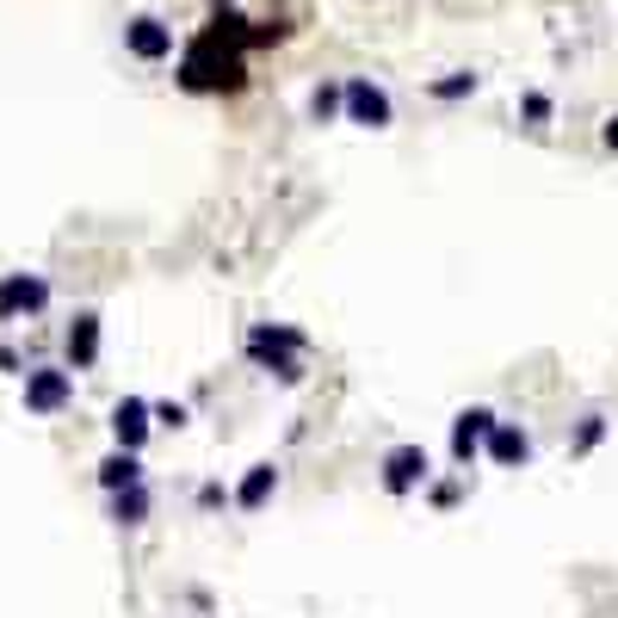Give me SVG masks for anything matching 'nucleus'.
Returning <instances> with one entry per match:
<instances>
[{"label": "nucleus", "instance_id": "1", "mask_svg": "<svg viewBox=\"0 0 618 618\" xmlns=\"http://www.w3.org/2000/svg\"><path fill=\"white\" fill-rule=\"evenodd\" d=\"M248 44H254L248 20H235L230 7L211 13L205 32H198V38L186 44V57H180V87H186V94H242V87H248V57H242Z\"/></svg>", "mask_w": 618, "mask_h": 618}, {"label": "nucleus", "instance_id": "2", "mask_svg": "<svg viewBox=\"0 0 618 618\" xmlns=\"http://www.w3.org/2000/svg\"><path fill=\"white\" fill-rule=\"evenodd\" d=\"M248 359L267 378H279V384H304V353H309V334L291 329V322H254L248 329Z\"/></svg>", "mask_w": 618, "mask_h": 618}, {"label": "nucleus", "instance_id": "3", "mask_svg": "<svg viewBox=\"0 0 618 618\" xmlns=\"http://www.w3.org/2000/svg\"><path fill=\"white\" fill-rule=\"evenodd\" d=\"M384 495H415V489H427L433 483V458H427V445H390L384 452Z\"/></svg>", "mask_w": 618, "mask_h": 618}, {"label": "nucleus", "instance_id": "4", "mask_svg": "<svg viewBox=\"0 0 618 618\" xmlns=\"http://www.w3.org/2000/svg\"><path fill=\"white\" fill-rule=\"evenodd\" d=\"M341 112H347V124H359V131H390V94L378 87V81L353 75L347 87H341Z\"/></svg>", "mask_w": 618, "mask_h": 618}, {"label": "nucleus", "instance_id": "5", "mask_svg": "<svg viewBox=\"0 0 618 618\" xmlns=\"http://www.w3.org/2000/svg\"><path fill=\"white\" fill-rule=\"evenodd\" d=\"M69 403H75V378L62 366L25 371V415H62Z\"/></svg>", "mask_w": 618, "mask_h": 618}, {"label": "nucleus", "instance_id": "6", "mask_svg": "<svg viewBox=\"0 0 618 618\" xmlns=\"http://www.w3.org/2000/svg\"><path fill=\"white\" fill-rule=\"evenodd\" d=\"M44 309H50V279H38V272H7L0 279V322L44 316Z\"/></svg>", "mask_w": 618, "mask_h": 618}, {"label": "nucleus", "instance_id": "7", "mask_svg": "<svg viewBox=\"0 0 618 618\" xmlns=\"http://www.w3.org/2000/svg\"><path fill=\"white\" fill-rule=\"evenodd\" d=\"M495 421H502V415H495V408H464L458 421H452V464H458V470H470V464L483 458V445H489V433H495Z\"/></svg>", "mask_w": 618, "mask_h": 618}, {"label": "nucleus", "instance_id": "8", "mask_svg": "<svg viewBox=\"0 0 618 618\" xmlns=\"http://www.w3.org/2000/svg\"><path fill=\"white\" fill-rule=\"evenodd\" d=\"M124 50H131L136 62H168L174 57V25L154 20V13H136V20L124 25Z\"/></svg>", "mask_w": 618, "mask_h": 618}, {"label": "nucleus", "instance_id": "9", "mask_svg": "<svg viewBox=\"0 0 618 618\" xmlns=\"http://www.w3.org/2000/svg\"><path fill=\"white\" fill-rule=\"evenodd\" d=\"M149 433H154L149 403H143V396H118V403H112V440H118V452H136V458H143Z\"/></svg>", "mask_w": 618, "mask_h": 618}, {"label": "nucleus", "instance_id": "10", "mask_svg": "<svg viewBox=\"0 0 618 618\" xmlns=\"http://www.w3.org/2000/svg\"><path fill=\"white\" fill-rule=\"evenodd\" d=\"M483 458L495 464V470H526V464H532V433H526L520 421H495Z\"/></svg>", "mask_w": 618, "mask_h": 618}, {"label": "nucleus", "instance_id": "11", "mask_svg": "<svg viewBox=\"0 0 618 618\" xmlns=\"http://www.w3.org/2000/svg\"><path fill=\"white\" fill-rule=\"evenodd\" d=\"M62 353H69V366H75V371H94L99 366V316H94V309H81L75 322H69Z\"/></svg>", "mask_w": 618, "mask_h": 618}, {"label": "nucleus", "instance_id": "12", "mask_svg": "<svg viewBox=\"0 0 618 618\" xmlns=\"http://www.w3.org/2000/svg\"><path fill=\"white\" fill-rule=\"evenodd\" d=\"M279 495V464H254L248 477H242V489H235L230 502L242 507V514H260V507Z\"/></svg>", "mask_w": 618, "mask_h": 618}, {"label": "nucleus", "instance_id": "13", "mask_svg": "<svg viewBox=\"0 0 618 618\" xmlns=\"http://www.w3.org/2000/svg\"><path fill=\"white\" fill-rule=\"evenodd\" d=\"M143 483V458L136 452H112V458H99V489L118 495V489H136Z\"/></svg>", "mask_w": 618, "mask_h": 618}, {"label": "nucleus", "instance_id": "14", "mask_svg": "<svg viewBox=\"0 0 618 618\" xmlns=\"http://www.w3.org/2000/svg\"><path fill=\"white\" fill-rule=\"evenodd\" d=\"M112 520L118 526H143V520H149V489H143V483L118 489V495H112Z\"/></svg>", "mask_w": 618, "mask_h": 618}, {"label": "nucleus", "instance_id": "15", "mask_svg": "<svg viewBox=\"0 0 618 618\" xmlns=\"http://www.w3.org/2000/svg\"><path fill=\"white\" fill-rule=\"evenodd\" d=\"M470 94H477V75H470V69H458V75L433 81V99H445V106H452V99H470Z\"/></svg>", "mask_w": 618, "mask_h": 618}, {"label": "nucleus", "instance_id": "16", "mask_svg": "<svg viewBox=\"0 0 618 618\" xmlns=\"http://www.w3.org/2000/svg\"><path fill=\"white\" fill-rule=\"evenodd\" d=\"M309 112H316V124L341 118V87H334V81H322V87H316V99H309Z\"/></svg>", "mask_w": 618, "mask_h": 618}, {"label": "nucleus", "instance_id": "17", "mask_svg": "<svg viewBox=\"0 0 618 618\" xmlns=\"http://www.w3.org/2000/svg\"><path fill=\"white\" fill-rule=\"evenodd\" d=\"M600 440H606V415H581V427H576V452L588 458Z\"/></svg>", "mask_w": 618, "mask_h": 618}, {"label": "nucleus", "instance_id": "18", "mask_svg": "<svg viewBox=\"0 0 618 618\" xmlns=\"http://www.w3.org/2000/svg\"><path fill=\"white\" fill-rule=\"evenodd\" d=\"M149 415H154V427H168V433H180V427L193 421V408L186 403H149Z\"/></svg>", "mask_w": 618, "mask_h": 618}, {"label": "nucleus", "instance_id": "19", "mask_svg": "<svg viewBox=\"0 0 618 618\" xmlns=\"http://www.w3.org/2000/svg\"><path fill=\"white\" fill-rule=\"evenodd\" d=\"M427 502H433V507H458V502H464V483H458V477H445V483H427Z\"/></svg>", "mask_w": 618, "mask_h": 618}, {"label": "nucleus", "instance_id": "20", "mask_svg": "<svg viewBox=\"0 0 618 618\" xmlns=\"http://www.w3.org/2000/svg\"><path fill=\"white\" fill-rule=\"evenodd\" d=\"M520 112L532 118V124H544V118H551V94H526V99H520Z\"/></svg>", "mask_w": 618, "mask_h": 618}, {"label": "nucleus", "instance_id": "21", "mask_svg": "<svg viewBox=\"0 0 618 618\" xmlns=\"http://www.w3.org/2000/svg\"><path fill=\"white\" fill-rule=\"evenodd\" d=\"M223 502H230V495H223V483H205V489H198V507H223Z\"/></svg>", "mask_w": 618, "mask_h": 618}, {"label": "nucleus", "instance_id": "22", "mask_svg": "<svg viewBox=\"0 0 618 618\" xmlns=\"http://www.w3.org/2000/svg\"><path fill=\"white\" fill-rule=\"evenodd\" d=\"M600 143H606V149H613V154H618V112H613V118H606V131H600Z\"/></svg>", "mask_w": 618, "mask_h": 618}, {"label": "nucleus", "instance_id": "23", "mask_svg": "<svg viewBox=\"0 0 618 618\" xmlns=\"http://www.w3.org/2000/svg\"><path fill=\"white\" fill-rule=\"evenodd\" d=\"M0 371H20V353L13 347H0Z\"/></svg>", "mask_w": 618, "mask_h": 618}]
</instances>
